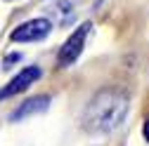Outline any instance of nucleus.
<instances>
[{"label": "nucleus", "mask_w": 149, "mask_h": 146, "mask_svg": "<svg viewBox=\"0 0 149 146\" xmlns=\"http://www.w3.org/2000/svg\"><path fill=\"white\" fill-rule=\"evenodd\" d=\"M19 59H22V54H7V57H5V68H10L12 64H17Z\"/></svg>", "instance_id": "6"}, {"label": "nucleus", "mask_w": 149, "mask_h": 146, "mask_svg": "<svg viewBox=\"0 0 149 146\" xmlns=\"http://www.w3.org/2000/svg\"><path fill=\"white\" fill-rule=\"evenodd\" d=\"M50 31H52V24L47 17H36V19H29L17 26L10 35V40L12 43H38L47 38Z\"/></svg>", "instance_id": "3"}, {"label": "nucleus", "mask_w": 149, "mask_h": 146, "mask_svg": "<svg viewBox=\"0 0 149 146\" xmlns=\"http://www.w3.org/2000/svg\"><path fill=\"white\" fill-rule=\"evenodd\" d=\"M47 106H50V97H47V94L31 97V99H26L22 106L14 108L12 116H10V120H12V123H19V120H24V118H29V116H36V113L47 111Z\"/></svg>", "instance_id": "5"}, {"label": "nucleus", "mask_w": 149, "mask_h": 146, "mask_svg": "<svg viewBox=\"0 0 149 146\" xmlns=\"http://www.w3.org/2000/svg\"><path fill=\"white\" fill-rule=\"evenodd\" d=\"M90 28H92V24L85 21V24H81V26L66 38V43L62 45V50H59V54H57V64H59L62 68H69L71 64H76V59L81 57V52H83V45H85V40H88Z\"/></svg>", "instance_id": "2"}, {"label": "nucleus", "mask_w": 149, "mask_h": 146, "mask_svg": "<svg viewBox=\"0 0 149 146\" xmlns=\"http://www.w3.org/2000/svg\"><path fill=\"white\" fill-rule=\"evenodd\" d=\"M142 134H144V139L149 141V120H147V123H144V127H142Z\"/></svg>", "instance_id": "7"}, {"label": "nucleus", "mask_w": 149, "mask_h": 146, "mask_svg": "<svg viewBox=\"0 0 149 146\" xmlns=\"http://www.w3.org/2000/svg\"><path fill=\"white\" fill-rule=\"evenodd\" d=\"M40 78H43V68H40V66H24L3 90H0V101H3V99H10V97H14V94H22L24 90H29L36 80H40Z\"/></svg>", "instance_id": "4"}, {"label": "nucleus", "mask_w": 149, "mask_h": 146, "mask_svg": "<svg viewBox=\"0 0 149 146\" xmlns=\"http://www.w3.org/2000/svg\"><path fill=\"white\" fill-rule=\"evenodd\" d=\"M128 116V97L118 87H104L92 97L83 113V127L92 134H107L123 125Z\"/></svg>", "instance_id": "1"}]
</instances>
